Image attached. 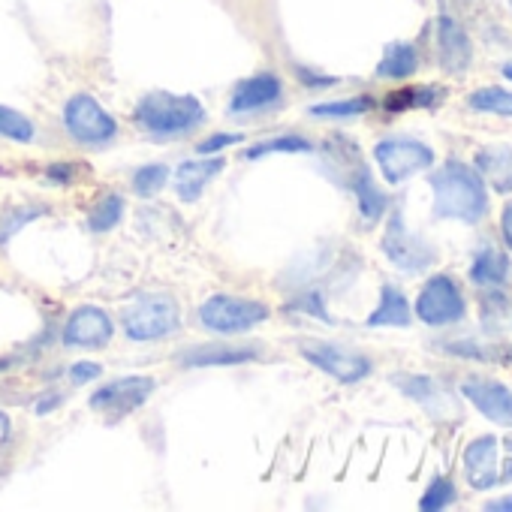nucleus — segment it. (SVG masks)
<instances>
[{"label":"nucleus","mask_w":512,"mask_h":512,"mask_svg":"<svg viewBox=\"0 0 512 512\" xmlns=\"http://www.w3.org/2000/svg\"><path fill=\"white\" fill-rule=\"evenodd\" d=\"M434 190V214L443 220H461V223H479L488 214V190L482 175L461 163L449 160L431 175Z\"/></svg>","instance_id":"nucleus-1"},{"label":"nucleus","mask_w":512,"mask_h":512,"mask_svg":"<svg viewBox=\"0 0 512 512\" xmlns=\"http://www.w3.org/2000/svg\"><path fill=\"white\" fill-rule=\"evenodd\" d=\"M133 118L154 139H181L205 121V109L190 94L154 91L139 100Z\"/></svg>","instance_id":"nucleus-2"},{"label":"nucleus","mask_w":512,"mask_h":512,"mask_svg":"<svg viewBox=\"0 0 512 512\" xmlns=\"http://www.w3.org/2000/svg\"><path fill=\"white\" fill-rule=\"evenodd\" d=\"M121 326L130 341H163L181 329V308L166 293H142L124 308Z\"/></svg>","instance_id":"nucleus-3"},{"label":"nucleus","mask_w":512,"mask_h":512,"mask_svg":"<svg viewBox=\"0 0 512 512\" xmlns=\"http://www.w3.org/2000/svg\"><path fill=\"white\" fill-rule=\"evenodd\" d=\"M269 320V305L235 296H211L199 305V323L214 335H241Z\"/></svg>","instance_id":"nucleus-4"},{"label":"nucleus","mask_w":512,"mask_h":512,"mask_svg":"<svg viewBox=\"0 0 512 512\" xmlns=\"http://www.w3.org/2000/svg\"><path fill=\"white\" fill-rule=\"evenodd\" d=\"M383 253H386V260L395 269H401L407 275H419L428 266H434V260H437L434 247L425 238H419L416 232L407 229L401 208H395L392 217H389V226H386V235H383Z\"/></svg>","instance_id":"nucleus-5"},{"label":"nucleus","mask_w":512,"mask_h":512,"mask_svg":"<svg viewBox=\"0 0 512 512\" xmlns=\"http://www.w3.org/2000/svg\"><path fill=\"white\" fill-rule=\"evenodd\" d=\"M374 160L386 178V184L398 187L407 178L434 166V151L419 139H383L374 145Z\"/></svg>","instance_id":"nucleus-6"},{"label":"nucleus","mask_w":512,"mask_h":512,"mask_svg":"<svg viewBox=\"0 0 512 512\" xmlns=\"http://www.w3.org/2000/svg\"><path fill=\"white\" fill-rule=\"evenodd\" d=\"M64 127L67 133L82 142V145H109L118 136L115 118L91 97V94H76L64 106Z\"/></svg>","instance_id":"nucleus-7"},{"label":"nucleus","mask_w":512,"mask_h":512,"mask_svg":"<svg viewBox=\"0 0 512 512\" xmlns=\"http://www.w3.org/2000/svg\"><path fill=\"white\" fill-rule=\"evenodd\" d=\"M467 314L464 296L458 290V284L452 281V275H434L428 278V284L422 287L419 299H416V317L425 326H452L461 323Z\"/></svg>","instance_id":"nucleus-8"},{"label":"nucleus","mask_w":512,"mask_h":512,"mask_svg":"<svg viewBox=\"0 0 512 512\" xmlns=\"http://www.w3.org/2000/svg\"><path fill=\"white\" fill-rule=\"evenodd\" d=\"M464 476L476 491H488L497 482L512 479V458L503 461L500 440L494 434H482L464 449Z\"/></svg>","instance_id":"nucleus-9"},{"label":"nucleus","mask_w":512,"mask_h":512,"mask_svg":"<svg viewBox=\"0 0 512 512\" xmlns=\"http://www.w3.org/2000/svg\"><path fill=\"white\" fill-rule=\"evenodd\" d=\"M302 356L338 383H359L371 374V359L329 341H308L299 347Z\"/></svg>","instance_id":"nucleus-10"},{"label":"nucleus","mask_w":512,"mask_h":512,"mask_svg":"<svg viewBox=\"0 0 512 512\" xmlns=\"http://www.w3.org/2000/svg\"><path fill=\"white\" fill-rule=\"evenodd\" d=\"M157 389L154 377H142V374H133V377H121V380H112V383H103L94 395H91V407L106 413L109 422L133 413L136 407H142L151 392Z\"/></svg>","instance_id":"nucleus-11"},{"label":"nucleus","mask_w":512,"mask_h":512,"mask_svg":"<svg viewBox=\"0 0 512 512\" xmlns=\"http://www.w3.org/2000/svg\"><path fill=\"white\" fill-rule=\"evenodd\" d=\"M281 97H284V82L275 73H253L232 88L229 115H250V112L272 109L275 103H281Z\"/></svg>","instance_id":"nucleus-12"},{"label":"nucleus","mask_w":512,"mask_h":512,"mask_svg":"<svg viewBox=\"0 0 512 512\" xmlns=\"http://www.w3.org/2000/svg\"><path fill=\"white\" fill-rule=\"evenodd\" d=\"M112 335H115V326H112L109 314L94 305H85L70 314V320L61 332V341H64V347L94 350V347H106L112 341Z\"/></svg>","instance_id":"nucleus-13"},{"label":"nucleus","mask_w":512,"mask_h":512,"mask_svg":"<svg viewBox=\"0 0 512 512\" xmlns=\"http://www.w3.org/2000/svg\"><path fill=\"white\" fill-rule=\"evenodd\" d=\"M461 395L494 425L512 428V389H506L503 383L494 380H467L461 383Z\"/></svg>","instance_id":"nucleus-14"},{"label":"nucleus","mask_w":512,"mask_h":512,"mask_svg":"<svg viewBox=\"0 0 512 512\" xmlns=\"http://www.w3.org/2000/svg\"><path fill=\"white\" fill-rule=\"evenodd\" d=\"M437 58L446 73H464L470 67L473 58L470 37L452 16L437 19Z\"/></svg>","instance_id":"nucleus-15"},{"label":"nucleus","mask_w":512,"mask_h":512,"mask_svg":"<svg viewBox=\"0 0 512 512\" xmlns=\"http://www.w3.org/2000/svg\"><path fill=\"white\" fill-rule=\"evenodd\" d=\"M226 169V160L223 157H214V160H184L178 163V169L172 172V190L181 202H196L205 187Z\"/></svg>","instance_id":"nucleus-16"},{"label":"nucleus","mask_w":512,"mask_h":512,"mask_svg":"<svg viewBox=\"0 0 512 512\" xmlns=\"http://www.w3.org/2000/svg\"><path fill=\"white\" fill-rule=\"evenodd\" d=\"M256 350L250 347H220V344H205V347H190L178 353L181 368H211V365H241L253 362Z\"/></svg>","instance_id":"nucleus-17"},{"label":"nucleus","mask_w":512,"mask_h":512,"mask_svg":"<svg viewBox=\"0 0 512 512\" xmlns=\"http://www.w3.org/2000/svg\"><path fill=\"white\" fill-rule=\"evenodd\" d=\"M476 169L497 193H512V148L509 145L479 148L476 151Z\"/></svg>","instance_id":"nucleus-18"},{"label":"nucleus","mask_w":512,"mask_h":512,"mask_svg":"<svg viewBox=\"0 0 512 512\" xmlns=\"http://www.w3.org/2000/svg\"><path fill=\"white\" fill-rule=\"evenodd\" d=\"M410 323H413V314H410V305H407L404 293L386 284L380 290V305L365 320V326L368 329H407Z\"/></svg>","instance_id":"nucleus-19"},{"label":"nucleus","mask_w":512,"mask_h":512,"mask_svg":"<svg viewBox=\"0 0 512 512\" xmlns=\"http://www.w3.org/2000/svg\"><path fill=\"white\" fill-rule=\"evenodd\" d=\"M347 184H350V190L356 193V199H359V214H362V220L371 226V223H377L383 214H386V208H389V199L383 196V190H377V184H374V178H371V172H368V166H356V172L347 178Z\"/></svg>","instance_id":"nucleus-20"},{"label":"nucleus","mask_w":512,"mask_h":512,"mask_svg":"<svg viewBox=\"0 0 512 512\" xmlns=\"http://www.w3.org/2000/svg\"><path fill=\"white\" fill-rule=\"evenodd\" d=\"M419 70V52L413 43H389L383 49V58L377 64V76L380 79H410Z\"/></svg>","instance_id":"nucleus-21"},{"label":"nucleus","mask_w":512,"mask_h":512,"mask_svg":"<svg viewBox=\"0 0 512 512\" xmlns=\"http://www.w3.org/2000/svg\"><path fill=\"white\" fill-rule=\"evenodd\" d=\"M509 278V260L506 253L494 250V247H482L473 263H470V281L476 287H500Z\"/></svg>","instance_id":"nucleus-22"},{"label":"nucleus","mask_w":512,"mask_h":512,"mask_svg":"<svg viewBox=\"0 0 512 512\" xmlns=\"http://www.w3.org/2000/svg\"><path fill=\"white\" fill-rule=\"evenodd\" d=\"M443 91L437 85H428V88H401L395 94L386 97V112L398 115V112H407V109H434L440 103Z\"/></svg>","instance_id":"nucleus-23"},{"label":"nucleus","mask_w":512,"mask_h":512,"mask_svg":"<svg viewBox=\"0 0 512 512\" xmlns=\"http://www.w3.org/2000/svg\"><path fill=\"white\" fill-rule=\"evenodd\" d=\"M314 145L299 136V133H284L278 139H269V142H256L244 151V160H260L266 154H311Z\"/></svg>","instance_id":"nucleus-24"},{"label":"nucleus","mask_w":512,"mask_h":512,"mask_svg":"<svg viewBox=\"0 0 512 512\" xmlns=\"http://www.w3.org/2000/svg\"><path fill=\"white\" fill-rule=\"evenodd\" d=\"M467 106L479 115H500L512 118V91L506 88H479L467 97Z\"/></svg>","instance_id":"nucleus-25"},{"label":"nucleus","mask_w":512,"mask_h":512,"mask_svg":"<svg viewBox=\"0 0 512 512\" xmlns=\"http://www.w3.org/2000/svg\"><path fill=\"white\" fill-rule=\"evenodd\" d=\"M395 386H398L407 398L419 401L422 407H431L434 401L443 398L440 386H437L434 377H428V374H398V377H395Z\"/></svg>","instance_id":"nucleus-26"},{"label":"nucleus","mask_w":512,"mask_h":512,"mask_svg":"<svg viewBox=\"0 0 512 512\" xmlns=\"http://www.w3.org/2000/svg\"><path fill=\"white\" fill-rule=\"evenodd\" d=\"M374 109L371 97H350V100H332V103H317L308 109L311 118H356Z\"/></svg>","instance_id":"nucleus-27"},{"label":"nucleus","mask_w":512,"mask_h":512,"mask_svg":"<svg viewBox=\"0 0 512 512\" xmlns=\"http://www.w3.org/2000/svg\"><path fill=\"white\" fill-rule=\"evenodd\" d=\"M124 217V199L118 193H109L106 199H100L88 217V229L91 232H112Z\"/></svg>","instance_id":"nucleus-28"},{"label":"nucleus","mask_w":512,"mask_h":512,"mask_svg":"<svg viewBox=\"0 0 512 512\" xmlns=\"http://www.w3.org/2000/svg\"><path fill=\"white\" fill-rule=\"evenodd\" d=\"M169 175H172V169L169 166H163V163H148V166H142V169H136L133 172V193L136 196H157L166 184H169Z\"/></svg>","instance_id":"nucleus-29"},{"label":"nucleus","mask_w":512,"mask_h":512,"mask_svg":"<svg viewBox=\"0 0 512 512\" xmlns=\"http://www.w3.org/2000/svg\"><path fill=\"white\" fill-rule=\"evenodd\" d=\"M0 136L13 139V142H34L37 130L22 112H16L10 106H0Z\"/></svg>","instance_id":"nucleus-30"},{"label":"nucleus","mask_w":512,"mask_h":512,"mask_svg":"<svg viewBox=\"0 0 512 512\" xmlns=\"http://www.w3.org/2000/svg\"><path fill=\"white\" fill-rule=\"evenodd\" d=\"M46 214V205H28V208H7L0 217V244H7L25 223L37 220Z\"/></svg>","instance_id":"nucleus-31"},{"label":"nucleus","mask_w":512,"mask_h":512,"mask_svg":"<svg viewBox=\"0 0 512 512\" xmlns=\"http://www.w3.org/2000/svg\"><path fill=\"white\" fill-rule=\"evenodd\" d=\"M452 500H455V485H452V479L437 476V479H431V485L425 488V494H422V500H419V509L437 512V509H446Z\"/></svg>","instance_id":"nucleus-32"},{"label":"nucleus","mask_w":512,"mask_h":512,"mask_svg":"<svg viewBox=\"0 0 512 512\" xmlns=\"http://www.w3.org/2000/svg\"><path fill=\"white\" fill-rule=\"evenodd\" d=\"M287 311H305V314H311V317H317V320H323V323H332V317H329V311H326V305H323V296H320V293L299 296L296 302H290V305H287Z\"/></svg>","instance_id":"nucleus-33"},{"label":"nucleus","mask_w":512,"mask_h":512,"mask_svg":"<svg viewBox=\"0 0 512 512\" xmlns=\"http://www.w3.org/2000/svg\"><path fill=\"white\" fill-rule=\"evenodd\" d=\"M238 142H244V133H214V136L202 139V142L196 145V151H199V154H214V151H223V148L238 145Z\"/></svg>","instance_id":"nucleus-34"},{"label":"nucleus","mask_w":512,"mask_h":512,"mask_svg":"<svg viewBox=\"0 0 512 512\" xmlns=\"http://www.w3.org/2000/svg\"><path fill=\"white\" fill-rule=\"evenodd\" d=\"M296 76H299V82L305 85V88H311V91H320V88H332V85H338V79L335 76H323V73H314V70H308V67H296Z\"/></svg>","instance_id":"nucleus-35"},{"label":"nucleus","mask_w":512,"mask_h":512,"mask_svg":"<svg viewBox=\"0 0 512 512\" xmlns=\"http://www.w3.org/2000/svg\"><path fill=\"white\" fill-rule=\"evenodd\" d=\"M97 377H103V365H97V362H76V365L70 368V380H73L76 386H85V383H91V380H97Z\"/></svg>","instance_id":"nucleus-36"},{"label":"nucleus","mask_w":512,"mask_h":512,"mask_svg":"<svg viewBox=\"0 0 512 512\" xmlns=\"http://www.w3.org/2000/svg\"><path fill=\"white\" fill-rule=\"evenodd\" d=\"M49 178H52L55 184H70V178H73V166H67V163H55V166H49Z\"/></svg>","instance_id":"nucleus-37"},{"label":"nucleus","mask_w":512,"mask_h":512,"mask_svg":"<svg viewBox=\"0 0 512 512\" xmlns=\"http://www.w3.org/2000/svg\"><path fill=\"white\" fill-rule=\"evenodd\" d=\"M500 232H503V241H506V247L512 250V202L503 208V217H500Z\"/></svg>","instance_id":"nucleus-38"},{"label":"nucleus","mask_w":512,"mask_h":512,"mask_svg":"<svg viewBox=\"0 0 512 512\" xmlns=\"http://www.w3.org/2000/svg\"><path fill=\"white\" fill-rule=\"evenodd\" d=\"M43 401H46V404H37V413H40V416H43V413H49V407H52V410H55V407H61L64 395H61V392H52V395H46Z\"/></svg>","instance_id":"nucleus-39"},{"label":"nucleus","mask_w":512,"mask_h":512,"mask_svg":"<svg viewBox=\"0 0 512 512\" xmlns=\"http://www.w3.org/2000/svg\"><path fill=\"white\" fill-rule=\"evenodd\" d=\"M485 509H488V512H512V494H509V497H500V500L485 503Z\"/></svg>","instance_id":"nucleus-40"},{"label":"nucleus","mask_w":512,"mask_h":512,"mask_svg":"<svg viewBox=\"0 0 512 512\" xmlns=\"http://www.w3.org/2000/svg\"><path fill=\"white\" fill-rule=\"evenodd\" d=\"M503 76H506V79L512 82V64H506V67H503Z\"/></svg>","instance_id":"nucleus-41"},{"label":"nucleus","mask_w":512,"mask_h":512,"mask_svg":"<svg viewBox=\"0 0 512 512\" xmlns=\"http://www.w3.org/2000/svg\"><path fill=\"white\" fill-rule=\"evenodd\" d=\"M509 10H512V0H509Z\"/></svg>","instance_id":"nucleus-42"}]
</instances>
